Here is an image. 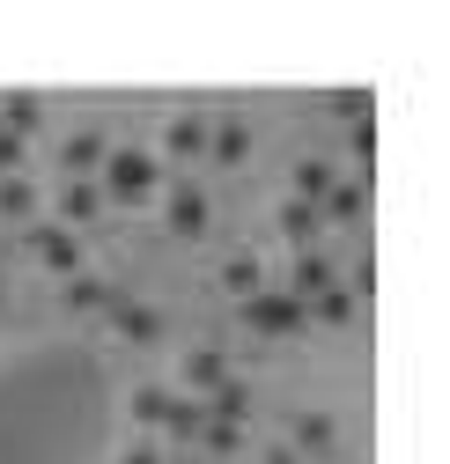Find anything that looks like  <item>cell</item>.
<instances>
[{"label": "cell", "instance_id": "cell-10", "mask_svg": "<svg viewBox=\"0 0 450 464\" xmlns=\"http://www.w3.org/2000/svg\"><path fill=\"white\" fill-rule=\"evenodd\" d=\"M162 428H171V435H185V442H200V428H207V405H200V398H171Z\"/></svg>", "mask_w": 450, "mask_h": 464}, {"label": "cell", "instance_id": "cell-25", "mask_svg": "<svg viewBox=\"0 0 450 464\" xmlns=\"http://www.w3.org/2000/svg\"><path fill=\"white\" fill-rule=\"evenodd\" d=\"M133 413H141L148 428H162V413H171V398H162V391H141V398H133Z\"/></svg>", "mask_w": 450, "mask_h": 464}, {"label": "cell", "instance_id": "cell-5", "mask_svg": "<svg viewBox=\"0 0 450 464\" xmlns=\"http://www.w3.org/2000/svg\"><path fill=\"white\" fill-rule=\"evenodd\" d=\"M30 244H37V258L52 273H74V237H67V228H30Z\"/></svg>", "mask_w": 450, "mask_h": 464}, {"label": "cell", "instance_id": "cell-19", "mask_svg": "<svg viewBox=\"0 0 450 464\" xmlns=\"http://www.w3.org/2000/svg\"><path fill=\"white\" fill-rule=\"evenodd\" d=\"M207 148H214V162H244V148H251V140H244V126H221Z\"/></svg>", "mask_w": 450, "mask_h": 464}, {"label": "cell", "instance_id": "cell-9", "mask_svg": "<svg viewBox=\"0 0 450 464\" xmlns=\"http://www.w3.org/2000/svg\"><path fill=\"white\" fill-rule=\"evenodd\" d=\"M37 119H44V103H37V96H8V103H0V133H15V140L37 133Z\"/></svg>", "mask_w": 450, "mask_h": 464}, {"label": "cell", "instance_id": "cell-8", "mask_svg": "<svg viewBox=\"0 0 450 464\" xmlns=\"http://www.w3.org/2000/svg\"><path fill=\"white\" fill-rule=\"evenodd\" d=\"M60 162H67V178H74V185H82V178H89V169H96V162H103V133H74V140H67V155H60Z\"/></svg>", "mask_w": 450, "mask_h": 464}, {"label": "cell", "instance_id": "cell-12", "mask_svg": "<svg viewBox=\"0 0 450 464\" xmlns=\"http://www.w3.org/2000/svg\"><path fill=\"white\" fill-rule=\"evenodd\" d=\"M362 207H369V192H362V185H332V192L318 199V214H332V221H355Z\"/></svg>", "mask_w": 450, "mask_h": 464}, {"label": "cell", "instance_id": "cell-3", "mask_svg": "<svg viewBox=\"0 0 450 464\" xmlns=\"http://www.w3.org/2000/svg\"><path fill=\"white\" fill-rule=\"evenodd\" d=\"M325 287H332V258L303 251V258H296V280H289V295H296V303H318Z\"/></svg>", "mask_w": 450, "mask_h": 464}, {"label": "cell", "instance_id": "cell-23", "mask_svg": "<svg viewBox=\"0 0 450 464\" xmlns=\"http://www.w3.org/2000/svg\"><path fill=\"white\" fill-rule=\"evenodd\" d=\"M200 442H207L214 457H230V450H237V428H230V420H207V428H200Z\"/></svg>", "mask_w": 450, "mask_h": 464}, {"label": "cell", "instance_id": "cell-22", "mask_svg": "<svg viewBox=\"0 0 450 464\" xmlns=\"http://www.w3.org/2000/svg\"><path fill=\"white\" fill-rule=\"evenodd\" d=\"M332 111H340V119H355V126H362V119H369V89H340V96H332Z\"/></svg>", "mask_w": 450, "mask_h": 464}, {"label": "cell", "instance_id": "cell-24", "mask_svg": "<svg viewBox=\"0 0 450 464\" xmlns=\"http://www.w3.org/2000/svg\"><path fill=\"white\" fill-rule=\"evenodd\" d=\"M347 310H355V303L340 295V287H325V295H318V317H325V324H347Z\"/></svg>", "mask_w": 450, "mask_h": 464}, {"label": "cell", "instance_id": "cell-6", "mask_svg": "<svg viewBox=\"0 0 450 464\" xmlns=\"http://www.w3.org/2000/svg\"><path fill=\"white\" fill-rule=\"evenodd\" d=\"M171 228L178 237H207V192H178L171 199Z\"/></svg>", "mask_w": 450, "mask_h": 464}, {"label": "cell", "instance_id": "cell-1", "mask_svg": "<svg viewBox=\"0 0 450 464\" xmlns=\"http://www.w3.org/2000/svg\"><path fill=\"white\" fill-rule=\"evenodd\" d=\"M244 324L266 332V339H289V332L303 324V303H296V295H266V287H259V295L244 303Z\"/></svg>", "mask_w": 450, "mask_h": 464}, {"label": "cell", "instance_id": "cell-2", "mask_svg": "<svg viewBox=\"0 0 450 464\" xmlns=\"http://www.w3.org/2000/svg\"><path fill=\"white\" fill-rule=\"evenodd\" d=\"M103 185L119 192V199H141V192L155 185V162H148L141 148H119V155H103Z\"/></svg>", "mask_w": 450, "mask_h": 464}, {"label": "cell", "instance_id": "cell-13", "mask_svg": "<svg viewBox=\"0 0 450 464\" xmlns=\"http://www.w3.org/2000/svg\"><path fill=\"white\" fill-rule=\"evenodd\" d=\"M185 376H192L200 391H214V383H230V362H221V354H214V346H200V354L185 362Z\"/></svg>", "mask_w": 450, "mask_h": 464}, {"label": "cell", "instance_id": "cell-15", "mask_svg": "<svg viewBox=\"0 0 450 464\" xmlns=\"http://www.w3.org/2000/svg\"><path fill=\"white\" fill-rule=\"evenodd\" d=\"M296 192H303V199L318 207V199L332 192V162H296Z\"/></svg>", "mask_w": 450, "mask_h": 464}, {"label": "cell", "instance_id": "cell-7", "mask_svg": "<svg viewBox=\"0 0 450 464\" xmlns=\"http://www.w3.org/2000/svg\"><path fill=\"white\" fill-rule=\"evenodd\" d=\"M244 413H251V391H244V383H214V398H207V420H230V428H237Z\"/></svg>", "mask_w": 450, "mask_h": 464}, {"label": "cell", "instance_id": "cell-28", "mask_svg": "<svg viewBox=\"0 0 450 464\" xmlns=\"http://www.w3.org/2000/svg\"><path fill=\"white\" fill-rule=\"evenodd\" d=\"M126 464H155V450H133V457H126Z\"/></svg>", "mask_w": 450, "mask_h": 464}, {"label": "cell", "instance_id": "cell-17", "mask_svg": "<svg viewBox=\"0 0 450 464\" xmlns=\"http://www.w3.org/2000/svg\"><path fill=\"white\" fill-rule=\"evenodd\" d=\"M171 155H207V126L200 119H178L171 126Z\"/></svg>", "mask_w": 450, "mask_h": 464}, {"label": "cell", "instance_id": "cell-27", "mask_svg": "<svg viewBox=\"0 0 450 464\" xmlns=\"http://www.w3.org/2000/svg\"><path fill=\"white\" fill-rule=\"evenodd\" d=\"M266 464H303V457L296 450H266Z\"/></svg>", "mask_w": 450, "mask_h": 464}, {"label": "cell", "instance_id": "cell-16", "mask_svg": "<svg viewBox=\"0 0 450 464\" xmlns=\"http://www.w3.org/2000/svg\"><path fill=\"white\" fill-rule=\"evenodd\" d=\"M0 214H8V221H23V214H37V192H30L23 178H8V185H0Z\"/></svg>", "mask_w": 450, "mask_h": 464}, {"label": "cell", "instance_id": "cell-21", "mask_svg": "<svg viewBox=\"0 0 450 464\" xmlns=\"http://www.w3.org/2000/svg\"><path fill=\"white\" fill-rule=\"evenodd\" d=\"M60 207H67V221H89V214H96V185H67Z\"/></svg>", "mask_w": 450, "mask_h": 464}, {"label": "cell", "instance_id": "cell-18", "mask_svg": "<svg viewBox=\"0 0 450 464\" xmlns=\"http://www.w3.org/2000/svg\"><path fill=\"white\" fill-rule=\"evenodd\" d=\"M221 287L251 303V295H259V266H251V258H230V273H221Z\"/></svg>", "mask_w": 450, "mask_h": 464}, {"label": "cell", "instance_id": "cell-14", "mask_svg": "<svg viewBox=\"0 0 450 464\" xmlns=\"http://www.w3.org/2000/svg\"><path fill=\"white\" fill-rule=\"evenodd\" d=\"M119 303V287H103V280H74L67 287V310H111Z\"/></svg>", "mask_w": 450, "mask_h": 464}, {"label": "cell", "instance_id": "cell-26", "mask_svg": "<svg viewBox=\"0 0 450 464\" xmlns=\"http://www.w3.org/2000/svg\"><path fill=\"white\" fill-rule=\"evenodd\" d=\"M15 162H23V140H15V133H0V169H15Z\"/></svg>", "mask_w": 450, "mask_h": 464}, {"label": "cell", "instance_id": "cell-11", "mask_svg": "<svg viewBox=\"0 0 450 464\" xmlns=\"http://www.w3.org/2000/svg\"><path fill=\"white\" fill-rule=\"evenodd\" d=\"M280 228H289V237H296V244H310V237H318V228H325V214H318L310 199H289V207H280Z\"/></svg>", "mask_w": 450, "mask_h": 464}, {"label": "cell", "instance_id": "cell-4", "mask_svg": "<svg viewBox=\"0 0 450 464\" xmlns=\"http://www.w3.org/2000/svg\"><path fill=\"white\" fill-rule=\"evenodd\" d=\"M111 317H119V332H126L133 346H148V339H162V317H155V310H141V303H126V295L111 303Z\"/></svg>", "mask_w": 450, "mask_h": 464}, {"label": "cell", "instance_id": "cell-20", "mask_svg": "<svg viewBox=\"0 0 450 464\" xmlns=\"http://www.w3.org/2000/svg\"><path fill=\"white\" fill-rule=\"evenodd\" d=\"M296 442H303V450H332V420H325V413H303Z\"/></svg>", "mask_w": 450, "mask_h": 464}]
</instances>
